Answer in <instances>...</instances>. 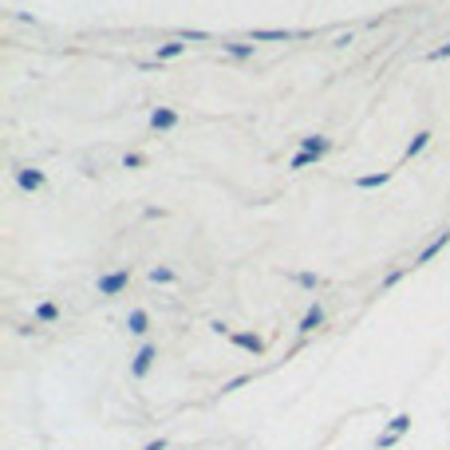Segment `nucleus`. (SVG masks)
Here are the masks:
<instances>
[{"label":"nucleus","mask_w":450,"mask_h":450,"mask_svg":"<svg viewBox=\"0 0 450 450\" xmlns=\"http://www.w3.org/2000/svg\"><path fill=\"white\" fill-rule=\"evenodd\" d=\"M447 245H450V230H442V233H438V237H435V241H431V245H426V249H423V253H419V261H415V265H426V261H435V257L442 253Z\"/></svg>","instance_id":"7"},{"label":"nucleus","mask_w":450,"mask_h":450,"mask_svg":"<svg viewBox=\"0 0 450 450\" xmlns=\"http://www.w3.org/2000/svg\"><path fill=\"white\" fill-rule=\"evenodd\" d=\"M146 328H150V316H146L143 308H134L131 316H127V332H131V336H143Z\"/></svg>","instance_id":"9"},{"label":"nucleus","mask_w":450,"mask_h":450,"mask_svg":"<svg viewBox=\"0 0 450 450\" xmlns=\"http://www.w3.org/2000/svg\"><path fill=\"white\" fill-rule=\"evenodd\" d=\"M403 277H407V268H395V273H387V277H383V289H391V284H399Z\"/></svg>","instance_id":"20"},{"label":"nucleus","mask_w":450,"mask_h":450,"mask_svg":"<svg viewBox=\"0 0 450 450\" xmlns=\"http://www.w3.org/2000/svg\"><path fill=\"white\" fill-rule=\"evenodd\" d=\"M312 162H320L316 154H305V150H296V159H292L289 166H292V170H305V166H312Z\"/></svg>","instance_id":"17"},{"label":"nucleus","mask_w":450,"mask_h":450,"mask_svg":"<svg viewBox=\"0 0 450 450\" xmlns=\"http://www.w3.org/2000/svg\"><path fill=\"white\" fill-rule=\"evenodd\" d=\"M143 154H127V159H122V166H127V170H138V166H143Z\"/></svg>","instance_id":"22"},{"label":"nucleus","mask_w":450,"mask_h":450,"mask_svg":"<svg viewBox=\"0 0 450 450\" xmlns=\"http://www.w3.org/2000/svg\"><path fill=\"white\" fill-rule=\"evenodd\" d=\"M292 280H296L300 289H316V284H320V277H316V273H296Z\"/></svg>","instance_id":"19"},{"label":"nucleus","mask_w":450,"mask_h":450,"mask_svg":"<svg viewBox=\"0 0 450 450\" xmlns=\"http://www.w3.org/2000/svg\"><path fill=\"white\" fill-rule=\"evenodd\" d=\"M308 32H289V28H257L253 40H300Z\"/></svg>","instance_id":"8"},{"label":"nucleus","mask_w":450,"mask_h":450,"mask_svg":"<svg viewBox=\"0 0 450 450\" xmlns=\"http://www.w3.org/2000/svg\"><path fill=\"white\" fill-rule=\"evenodd\" d=\"M407 431H411V415H395V419L387 423V435H395V438L407 435Z\"/></svg>","instance_id":"13"},{"label":"nucleus","mask_w":450,"mask_h":450,"mask_svg":"<svg viewBox=\"0 0 450 450\" xmlns=\"http://www.w3.org/2000/svg\"><path fill=\"white\" fill-rule=\"evenodd\" d=\"M387 178H391L387 170H379V174H364V178H355V186H360V190H376V186H387Z\"/></svg>","instance_id":"12"},{"label":"nucleus","mask_w":450,"mask_h":450,"mask_svg":"<svg viewBox=\"0 0 450 450\" xmlns=\"http://www.w3.org/2000/svg\"><path fill=\"white\" fill-rule=\"evenodd\" d=\"M320 324H324V305H320V300H312V305H308V312H305V320H300V336H312Z\"/></svg>","instance_id":"4"},{"label":"nucleus","mask_w":450,"mask_h":450,"mask_svg":"<svg viewBox=\"0 0 450 450\" xmlns=\"http://www.w3.org/2000/svg\"><path fill=\"white\" fill-rule=\"evenodd\" d=\"M230 340L241 348V352H253V355H261L265 352V340L257 336V332H230Z\"/></svg>","instance_id":"3"},{"label":"nucleus","mask_w":450,"mask_h":450,"mask_svg":"<svg viewBox=\"0 0 450 450\" xmlns=\"http://www.w3.org/2000/svg\"><path fill=\"white\" fill-rule=\"evenodd\" d=\"M447 56H450V44H442V48H431V51H426V60H431V63H435V60H447Z\"/></svg>","instance_id":"21"},{"label":"nucleus","mask_w":450,"mask_h":450,"mask_svg":"<svg viewBox=\"0 0 450 450\" xmlns=\"http://www.w3.org/2000/svg\"><path fill=\"white\" fill-rule=\"evenodd\" d=\"M127 284H131V268H115V273H103V277L95 280L99 296H119Z\"/></svg>","instance_id":"1"},{"label":"nucleus","mask_w":450,"mask_h":450,"mask_svg":"<svg viewBox=\"0 0 450 450\" xmlns=\"http://www.w3.org/2000/svg\"><path fill=\"white\" fill-rule=\"evenodd\" d=\"M225 48V56H233V60H249L253 56V44H221Z\"/></svg>","instance_id":"15"},{"label":"nucleus","mask_w":450,"mask_h":450,"mask_svg":"<svg viewBox=\"0 0 450 450\" xmlns=\"http://www.w3.org/2000/svg\"><path fill=\"white\" fill-rule=\"evenodd\" d=\"M154 355H159V348H154V344H143V348L134 352V360H131V376H134V379H143L146 371L154 367Z\"/></svg>","instance_id":"2"},{"label":"nucleus","mask_w":450,"mask_h":450,"mask_svg":"<svg viewBox=\"0 0 450 450\" xmlns=\"http://www.w3.org/2000/svg\"><path fill=\"white\" fill-rule=\"evenodd\" d=\"M431 138H435L431 131H419V134H415L411 143H407V159H419V154H423L426 146H431Z\"/></svg>","instance_id":"11"},{"label":"nucleus","mask_w":450,"mask_h":450,"mask_svg":"<svg viewBox=\"0 0 450 450\" xmlns=\"http://www.w3.org/2000/svg\"><path fill=\"white\" fill-rule=\"evenodd\" d=\"M150 127H154V131H170V127H178V111L154 107V111H150Z\"/></svg>","instance_id":"5"},{"label":"nucleus","mask_w":450,"mask_h":450,"mask_svg":"<svg viewBox=\"0 0 450 450\" xmlns=\"http://www.w3.org/2000/svg\"><path fill=\"white\" fill-rule=\"evenodd\" d=\"M146 450H166V438H159V442H150Z\"/></svg>","instance_id":"25"},{"label":"nucleus","mask_w":450,"mask_h":450,"mask_svg":"<svg viewBox=\"0 0 450 450\" xmlns=\"http://www.w3.org/2000/svg\"><path fill=\"white\" fill-rule=\"evenodd\" d=\"M245 383H249V376H237V379H230L221 391H237V387H245Z\"/></svg>","instance_id":"23"},{"label":"nucleus","mask_w":450,"mask_h":450,"mask_svg":"<svg viewBox=\"0 0 450 450\" xmlns=\"http://www.w3.org/2000/svg\"><path fill=\"white\" fill-rule=\"evenodd\" d=\"M16 186H20V190H40V186H44V174L40 170H16Z\"/></svg>","instance_id":"10"},{"label":"nucleus","mask_w":450,"mask_h":450,"mask_svg":"<svg viewBox=\"0 0 450 450\" xmlns=\"http://www.w3.org/2000/svg\"><path fill=\"white\" fill-rule=\"evenodd\" d=\"M150 280H154V284H170L174 268H150Z\"/></svg>","instance_id":"18"},{"label":"nucleus","mask_w":450,"mask_h":450,"mask_svg":"<svg viewBox=\"0 0 450 450\" xmlns=\"http://www.w3.org/2000/svg\"><path fill=\"white\" fill-rule=\"evenodd\" d=\"M395 442H399V438H395V435H379V450H387V447H395Z\"/></svg>","instance_id":"24"},{"label":"nucleus","mask_w":450,"mask_h":450,"mask_svg":"<svg viewBox=\"0 0 450 450\" xmlns=\"http://www.w3.org/2000/svg\"><path fill=\"white\" fill-rule=\"evenodd\" d=\"M186 44L182 40H170V44H159V60H174V56H182Z\"/></svg>","instance_id":"14"},{"label":"nucleus","mask_w":450,"mask_h":450,"mask_svg":"<svg viewBox=\"0 0 450 450\" xmlns=\"http://www.w3.org/2000/svg\"><path fill=\"white\" fill-rule=\"evenodd\" d=\"M36 320H44V324H51V320H60V308L51 305V300H44V305L36 308Z\"/></svg>","instance_id":"16"},{"label":"nucleus","mask_w":450,"mask_h":450,"mask_svg":"<svg viewBox=\"0 0 450 450\" xmlns=\"http://www.w3.org/2000/svg\"><path fill=\"white\" fill-rule=\"evenodd\" d=\"M300 150H305V154H316V159H324V154L332 150V143L324 138V134H305V138H300Z\"/></svg>","instance_id":"6"}]
</instances>
